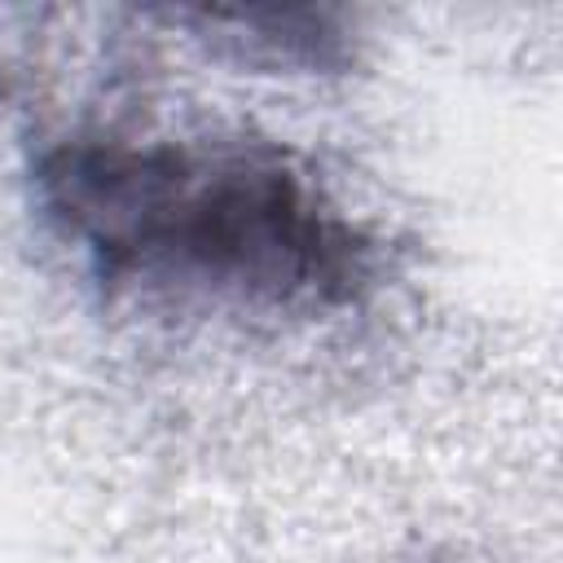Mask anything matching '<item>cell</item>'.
I'll use <instances>...</instances> for the list:
<instances>
[{"label": "cell", "instance_id": "1", "mask_svg": "<svg viewBox=\"0 0 563 563\" xmlns=\"http://www.w3.org/2000/svg\"><path fill=\"white\" fill-rule=\"evenodd\" d=\"M35 194L106 290L317 317L374 282L369 233L273 141L75 132L35 158Z\"/></svg>", "mask_w": 563, "mask_h": 563}, {"label": "cell", "instance_id": "2", "mask_svg": "<svg viewBox=\"0 0 563 563\" xmlns=\"http://www.w3.org/2000/svg\"><path fill=\"white\" fill-rule=\"evenodd\" d=\"M202 40L242 66L264 70H334L347 62V40L321 9H246V13H176Z\"/></svg>", "mask_w": 563, "mask_h": 563}]
</instances>
